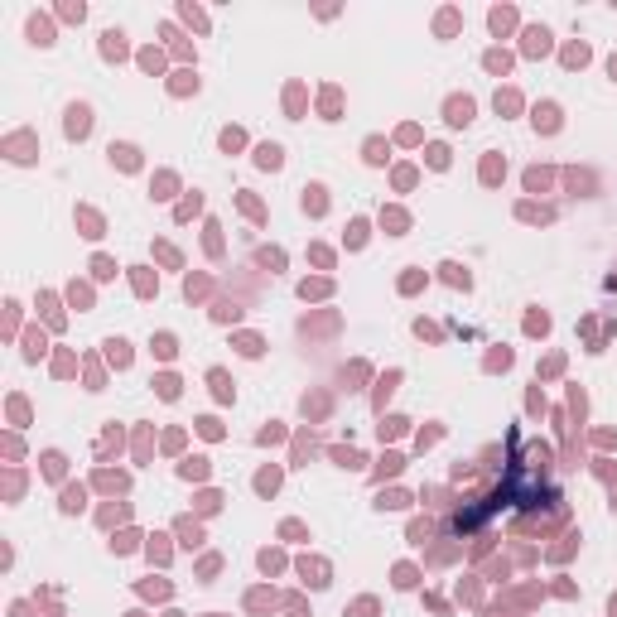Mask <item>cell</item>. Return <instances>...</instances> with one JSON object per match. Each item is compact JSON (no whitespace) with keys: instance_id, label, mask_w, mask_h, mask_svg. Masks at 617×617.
I'll use <instances>...</instances> for the list:
<instances>
[{"instance_id":"cell-2","label":"cell","mask_w":617,"mask_h":617,"mask_svg":"<svg viewBox=\"0 0 617 617\" xmlns=\"http://www.w3.org/2000/svg\"><path fill=\"white\" fill-rule=\"evenodd\" d=\"M449 121H453V125H468V121H473V102H468V97H453V102H449Z\"/></svg>"},{"instance_id":"cell-1","label":"cell","mask_w":617,"mask_h":617,"mask_svg":"<svg viewBox=\"0 0 617 617\" xmlns=\"http://www.w3.org/2000/svg\"><path fill=\"white\" fill-rule=\"evenodd\" d=\"M87 125H92V111L87 106H73L68 111V135H87Z\"/></svg>"}]
</instances>
